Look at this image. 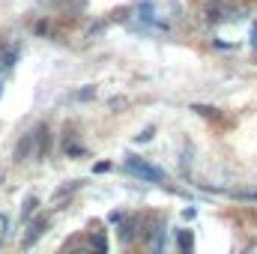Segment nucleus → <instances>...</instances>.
<instances>
[{"label": "nucleus", "instance_id": "nucleus-1", "mask_svg": "<svg viewBox=\"0 0 257 254\" xmlns=\"http://www.w3.org/2000/svg\"><path fill=\"white\" fill-rule=\"evenodd\" d=\"M126 168L135 174V177H141V180H150V183H159V180L165 177L159 168H153V165H147V162H138V159H128Z\"/></svg>", "mask_w": 257, "mask_h": 254}, {"label": "nucleus", "instance_id": "nucleus-2", "mask_svg": "<svg viewBox=\"0 0 257 254\" xmlns=\"http://www.w3.org/2000/svg\"><path fill=\"white\" fill-rule=\"evenodd\" d=\"M45 230H48V218H36V221H33L30 227H27V233H24L21 245H24V248H30V245H33V242H36V239H39V236L45 233Z\"/></svg>", "mask_w": 257, "mask_h": 254}, {"label": "nucleus", "instance_id": "nucleus-3", "mask_svg": "<svg viewBox=\"0 0 257 254\" xmlns=\"http://www.w3.org/2000/svg\"><path fill=\"white\" fill-rule=\"evenodd\" d=\"M30 153H33V132H30V135H24V138L15 144V162H27V159H30Z\"/></svg>", "mask_w": 257, "mask_h": 254}, {"label": "nucleus", "instance_id": "nucleus-4", "mask_svg": "<svg viewBox=\"0 0 257 254\" xmlns=\"http://www.w3.org/2000/svg\"><path fill=\"white\" fill-rule=\"evenodd\" d=\"M192 245H194L192 230H180V251H183V254H192Z\"/></svg>", "mask_w": 257, "mask_h": 254}, {"label": "nucleus", "instance_id": "nucleus-5", "mask_svg": "<svg viewBox=\"0 0 257 254\" xmlns=\"http://www.w3.org/2000/svg\"><path fill=\"white\" fill-rule=\"evenodd\" d=\"M90 245L96 248L93 254H105V251H108V242H105V236H102V233H96V236L90 239Z\"/></svg>", "mask_w": 257, "mask_h": 254}, {"label": "nucleus", "instance_id": "nucleus-6", "mask_svg": "<svg viewBox=\"0 0 257 254\" xmlns=\"http://www.w3.org/2000/svg\"><path fill=\"white\" fill-rule=\"evenodd\" d=\"M36 206H39V200H36V197H27V200H24V209H21V218H30V215L36 212Z\"/></svg>", "mask_w": 257, "mask_h": 254}, {"label": "nucleus", "instance_id": "nucleus-7", "mask_svg": "<svg viewBox=\"0 0 257 254\" xmlns=\"http://www.w3.org/2000/svg\"><path fill=\"white\" fill-rule=\"evenodd\" d=\"M233 197H242V200H257V191H230Z\"/></svg>", "mask_w": 257, "mask_h": 254}, {"label": "nucleus", "instance_id": "nucleus-8", "mask_svg": "<svg viewBox=\"0 0 257 254\" xmlns=\"http://www.w3.org/2000/svg\"><path fill=\"white\" fill-rule=\"evenodd\" d=\"M150 138H153V129H144V132H141V135H138L135 141H138V144H147Z\"/></svg>", "mask_w": 257, "mask_h": 254}, {"label": "nucleus", "instance_id": "nucleus-9", "mask_svg": "<svg viewBox=\"0 0 257 254\" xmlns=\"http://www.w3.org/2000/svg\"><path fill=\"white\" fill-rule=\"evenodd\" d=\"M153 254H162V233H156V239H153Z\"/></svg>", "mask_w": 257, "mask_h": 254}, {"label": "nucleus", "instance_id": "nucleus-10", "mask_svg": "<svg viewBox=\"0 0 257 254\" xmlns=\"http://www.w3.org/2000/svg\"><path fill=\"white\" fill-rule=\"evenodd\" d=\"M108 168H111V165H108V162H99V165H96V174H105V171H108Z\"/></svg>", "mask_w": 257, "mask_h": 254}, {"label": "nucleus", "instance_id": "nucleus-11", "mask_svg": "<svg viewBox=\"0 0 257 254\" xmlns=\"http://www.w3.org/2000/svg\"><path fill=\"white\" fill-rule=\"evenodd\" d=\"M75 254H93V251H75Z\"/></svg>", "mask_w": 257, "mask_h": 254}, {"label": "nucleus", "instance_id": "nucleus-12", "mask_svg": "<svg viewBox=\"0 0 257 254\" xmlns=\"http://www.w3.org/2000/svg\"><path fill=\"white\" fill-rule=\"evenodd\" d=\"M0 183H3V174H0Z\"/></svg>", "mask_w": 257, "mask_h": 254}]
</instances>
